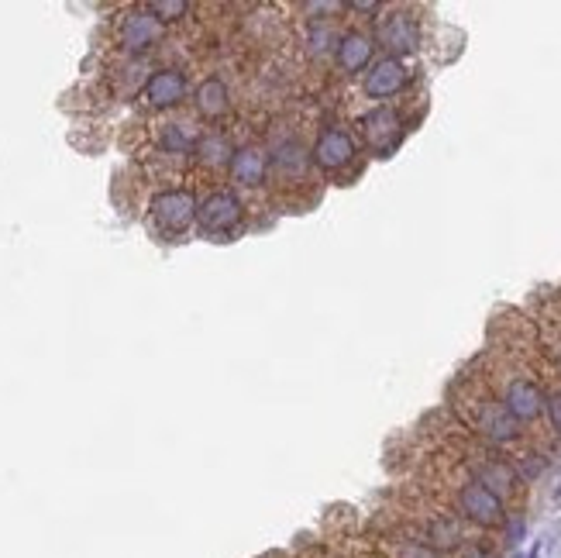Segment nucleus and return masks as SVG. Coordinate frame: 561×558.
<instances>
[{"instance_id":"f257e3e1","label":"nucleus","mask_w":561,"mask_h":558,"mask_svg":"<svg viewBox=\"0 0 561 558\" xmlns=\"http://www.w3.org/2000/svg\"><path fill=\"white\" fill-rule=\"evenodd\" d=\"M458 414L469 428L479 434L486 445H517L520 441V424L510 417V410L496 400V393L489 390L482 379H465L458 386Z\"/></svg>"},{"instance_id":"f03ea898","label":"nucleus","mask_w":561,"mask_h":558,"mask_svg":"<svg viewBox=\"0 0 561 558\" xmlns=\"http://www.w3.org/2000/svg\"><path fill=\"white\" fill-rule=\"evenodd\" d=\"M266 159H269V183L276 190H300L314 180V162H310V149L300 138L296 128H269L266 138Z\"/></svg>"},{"instance_id":"7ed1b4c3","label":"nucleus","mask_w":561,"mask_h":558,"mask_svg":"<svg viewBox=\"0 0 561 558\" xmlns=\"http://www.w3.org/2000/svg\"><path fill=\"white\" fill-rule=\"evenodd\" d=\"M486 386L510 410L517 424H534L544 414V386L534 372L513 366V362H500V366H493V376L486 379Z\"/></svg>"},{"instance_id":"20e7f679","label":"nucleus","mask_w":561,"mask_h":558,"mask_svg":"<svg viewBox=\"0 0 561 558\" xmlns=\"http://www.w3.org/2000/svg\"><path fill=\"white\" fill-rule=\"evenodd\" d=\"M444 483H448V493H451V510H455L465 524L500 527L506 521V507L479 483V479H472L469 472H465L462 462L444 476Z\"/></svg>"},{"instance_id":"39448f33","label":"nucleus","mask_w":561,"mask_h":558,"mask_svg":"<svg viewBox=\"0 0 561 558\" xmlns=\"http://www.w3.org/2000/svg\"><path fill=\"white\" fill-rule=\"evenodd\" d=\"M358 159H362V145H358L355 131L345 128V124H327V128L317 131L314 145H310V162L327 180L352 176L358 169Z\"/></svg>"},{"instance_id":"423d86ee","label":"nucleus","mask_w":561,"mask_h":558,"mask_svg":"<svg viewBox=\"0 0 561 558\" xmlns=\"http://www.w3.org/2000/svg\"><path fill=\"white\" fill-rule=\"evenodd\" d=\"M148 228L166 242H179L190 228H197V193L183 186L159 190L148 204Z\"/></svg>"},{"instance_id":"0eeeda50","label":"nucleus","mask_w":561,"mask_h":558,"mask_svg":"<svg viewBox=\"0 0 561 558\" xmlns=\"http://www.w3.org/2000/svg\"><path fill=\"white\" fill-rule=\"evenodd\" d=\"M245 197L231 186L210 190L204 200H197V228L204 238H235L245 228Z\"/></svg>"},{"instance_id":"6e6552de","label":"nucleus","mask_w":561,"mask_h":558,"mask_svg":"<svg viewBox=\"0 0 561 558\" xmlns=\"http://www.w3.org/2000/svg\"><path fill=\"white\" fill-rule=\"evenodd\" d=\"M462 465H465V472H469L472 479H479V483L503 503V507L520 496V476H517V469H513V465L506 462L503 455H496L493 448L469 445V448H465Z\"/></svg>"},{"instance_id":"1a4fd4ad","label":"nucleus","mask_w":561,"mask_h":558,"mask_svg":"<svg viewBox=\"0 0 561 558\" xmlns=\"http://www.w3.org/2000/svg\"><path fill=\"white\" fill-rule=\"evenodd\" d=\"M358 128V145H369L376 155H389L396 145L407 135V118L400 114V107L393 104H379L372 111H365L362 118L355 121Z\"/></svg>"},{"instance_id":"9d476101","label":"nucleus","mask_w":561,"mask_h":558,"mask_svg":"<svg viewBox=\"0 0 561 558\" xmlns=\"http://www.w3.org/2000/svg\"><path fill=\"white\" fill-rule=\"evenodd\" d=\"M376 42L389 59L414 56L420 45V18L410 7H389V11H383V18H379Z\"/></svg>"},{"instance_id":"9b49d317","label":"nucleus","mask_w":561,"mask_h":558,"mask_svg":"<svg viewBox=\"0 0 561 558\" xmlns=\"http://www.w3.org/2000/svg\"><path fill=\"white\" fill-rule=\"evenodd\" d=\"M414 83V73L407 69L403 59H372V66L362 73V93L369 100H379V104H389L400 93H407V87Z\"/></svg>"},{"instance_id":"f8f14e48","label":"nucleus","mask_w":561,"mask_h":558,"mask_svg":"<svg viewBox=\"0 0 561 558\" xmlns=\"http://www.w3.org/2000/svg\"><path fill=\"white\" fill-rule=\"evenodd\" d=\"M186 97H190V76L176 66L152 73L142 87V104L148 111H159V114H169V111H176V107H183Z\"/></svg>"},{"instance_id":"ddd939ff","label":"nucleus","mask_w":561,"mask_h":558,"mask_svg":"<svg viewBox=\"0 0 561 558\" xmlns=\"http://www.w3.org/2000/svg\"><path fill=\"white\" fill-rule=\"evenodd\" d=\"M200 124L190 114H176V118H166L155 131V149H159L162 159H173L179 166H186V159H193V149L200 142Z\"/></svg>"},{"instance_id":"4468645a","label":"nucleus","mask_w":561,"mask_h":558,"mask_svg":"<svg viewBox=\"0 0 561 558\" xmlns=\"http://www.w3.org/2000/svg\"><path fill=\"white\" fill-rule=\"evenodd\" d=\"M228 176L238 193H259L269 186V159L266 145L259 142H241L235 149V159L228 166Z\"/></svg>"},{"instance_id":"2eb2a0df","label":"nucleus","mask_w":561,"mask_h":558,"mask_svg":"<svg viewBox=\"0 0 561 558\" xmlns=\"http://www.w3.org/2000/svg\"><path fill=\"white\" fill-rule=\"evenodd\" d=\"M162 42V25L145 11V7H131L118 18V45L128 56H142Z\"/></svg>"},{"instance_id":"dca6fc26","label":"nucleus","mask_w":561,"mask_h":558,"mask_svg":"<svg viewBox=\"0 0 561 558\" xmlns=\"http://www.w3.org/2000/svg\"><path fill=\"white\" fill-rule=\"evenodd\" d=\"M235 149L238 145H235V138H231V131L210 128L200 135L197 149H193V166L207 176H224L231 166V159H235Z\"/></svg>"},{"instance_id":"f3484780","label":"nucleus","mask_w":561,"mask_h":558,"mask_svg":"<svg viewBox=\"0 0 561 558\" xmlns=\"http://www.w3.org/2000/svg\"><path fill=\"white\" fill-rule=\"evenodd\" d=\"M193 111H197V118L204 121H224L231 111H235V97H231L228 90V80L224 76H204V80L197 83V90H193Z\"/></svg>"},{"instance_id":"a211bd4d","label":"nucleus","mask_w":561,"mask_h":558,"mask_svg":"<svg viewBox=\"0 0 561 558\" xmlns=\"http://www.w3.org/2000/svg\"><path fill=\"white\" fill-rule=\"evenodd\" d=\"M372 52H376V42H372L365 31H345L338 38V49H334V66H338L341 76H358L372 66Z\"/></svg>"},{"instance_id":"6ab92c4d","label":"nucleus","mask_w":561,"mask_h":558,"mask_svg":"<svg viewBox=\"0 0 561 558\" xmlns=\"http://www.w3.org/2000/svg\"><path fill=\"white\" fill-rule=\"evenodd\" d=\"M331 21H310V31H307V38H303V45H307V52L314 59H334V49H338L341 35L334 31Z\"/></svg>"},{"instance_id":"aec40b11","label":"nucleus","mask_w":561,"mask_h":558,"mask_svg":"<svg viewBox=\"0 0 561 558\" xmlns=\"http://www.w3.org/2000/svg\"><path fill=\"white\" fill-rule=\"evenodd\" d=\"M145 11L152 14L159 25H173V21H183L193 7L190 4H145Z\"/></svg>"},{"instance_id":"412c9836","label":"nucleus","mask_w":561,"mask_h":558,"mask_svg":"<svg viewBox=\"0 0 561 558\" xmlns=\"http://www.w3.org/2000/svg\"><path fill=\"white\" fill-rule=\"evenodd\" d=\"M393 558H441L438 552H431L427 545H420V541H396L393 545Z\"/></svg>"},{"instance_id":"4be33fe9","label":"nucleus","mask_w":561,"mask_h":558,"mask_svg":"<svg viewBox=\"0 0 561 558\" xmlns=\"http://www.w3.org/2000/svg\"><path fill=\"white\" fill-rule=\"evenodd\" d=\"M544 414H548L551 428H555V434L561 438V386L544 393Z\"/></svg>"},{"instance_id":"5701e85b","label":"nucleus","mask_w":561,"mask_h":558,"mask_svg":"<svg viewBox=\"0 0 561 558\" xmlns=\"http://www.w3.org/2000/svg\"><path fill=\"white\" fill-rule=\"evenodd\" d=\"M558 369H561V341H558Z\"/></svg>"},{"instance_id":"b1692460","label":"nucleus","mask_w":561,"mask_h":558,"mask_svg":"<svg viewBox=\"0 0 561 558\" xmlns=\"http://www.w3.org/2000/svg\"><path fill=\"white\" fill-rule=\"evenodd\" d=\"M558 493H561V486H558Z\"/></svg>"}]
</instances>
